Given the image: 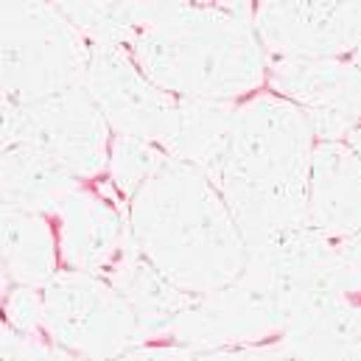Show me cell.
Wrapping results in <instances>:
<instances>
[{
	"instance_id": "cell-20",
	"label": "cell",
	"mask_w": 361,
	"mask_h": 361,
	"mask_svg": "<svg viewBox=\"0 0 361 361\" xmlns=\"http://www.w3.org/2000/svg\"><path fill=\"white\" fill-rule=\"evenodd\" d=\"M169 157L171 154L157 143L115 135L109 146V185L129 204L146 182L160 174Z\"/></svg>"
},
{
	"instance_id": "cell-11",
	"label": "cell",
	"mask_w": 361,
	"mask_h": 361,
	"mask_svg": "<svg viewBox=\"0 0 361 361\" xmlns=\"http://www.w3.org/2000/svg\"><path fill=\"white\" fill-rule=\"evenodd\" d=\"M250 261L267 274L288 319L319 297L350 294L339 241L325 238L308 224L250 247Z\"/></svg>"
},
{
	"instance_id": "cell-10",
	"label": "cell",
	"mask_w": 361,
	"mask_h": 361,
	"mask_svg": "<svg viewBox=\"0 0 361 361\" xmlns=\"http://www.w3.org/2000/svg\"><path fill=\"white\" fill-rule=\"evenodd\" d=\"M271 90L297 104L314 137L345 140L361 123V73L348 59H271Z\"/></svg>"
},
{
	"instance_id": "cell-23",
	"label": "cell",
	"mask_w": 361,
	"mask_h": 361,
	"mask_svg": "<svg viewBox=\"0 0 361 361\" xmlns=\"http://www.w3.org/2000/svg\"><path fill=\"white\" fill-rule=\"evenodd\" d=\"M56 350L39 336L20 334L11 325L3 328V361H56Z\"/></svg>"
},
{
	"instance_id": "cell-7",
	"label": "cell",
	"mask_w": 361,
	"mask_h": 361,
	"mask_svg": "<svg viewBox=\"0 0 361 361\" xmlns=\"http://www.w3.org/2000/svg\"><path fill=\"white\" fill-rule=\"evenodd\" d=\"M25 143L79 180H92L109 166V123L87 87H73L25 106H3V146Z\"/></svg>"
},
{
	"instance_id": "cell-3",
	"label": "cell",
	"mask_w": 361,
	"mask_h": 361,
	"mask_svg": "<svg viewBox=\"0 0 361 361\" xmlns=\"http://www.w3.org/2000/svg\"><path fill=\"white\" fill-rule=\"evenodd\" d=\"M140 252L188 294H207L241 277L250 247L216 190L196 166L169 157L157 177L129 202Z\"/></svg>"
},
{
	"instance_id": "cell-6",
	"label": "cell",
	"mask_w": 361,
	"mask_h": 361,
	"mask_svg": "<svg viewBox=\"0 0 361 361\" xmlns=\"http://www.w3.org/2000/svg\"><path fill=\"white\" fill-rule=\"evenodd\" d=\"M286 322V308L267 274L247 261V269L230 286L196 294L163 339L193 350L244 348L280 339Z\"/></svg>"
},
{
	"instance_id": "cell-24",
	"label": "cell",
	"mask_w": 361,
	"mask_h": 361,
	"mask_svg": "<svg viewBox=\"0 0 361 361\" xmlns=\"http://www.w3.org/2000/svg\"><path fill=\"white\" fill-rule=\"evenodd\" d=\"M339 252H342V264L348 271L350 294H361V233H356L353 238L339 241Z\"/></svg>"
},
{
	"instance_id": "cell-8",
	"label": "cell",
	"mask_w": 361,
	"mask_h": 361,
	"mask_svg": "<svg viewBox=\"0 0 361 361\" xmlns=\"http://www.w3.org/2000/svg\"><path fill=\"white\" fill-rule=\"evenodd\" d=\"M85 87L115 135L166 146L180 98L149 82L126 48L90 45Z\"/></svg>"
},
{
	"instance_id": "cell-5",
	"label": "cell",
	"mask_w": 361,
	"mask_h": 361,
	"mask_svg": "<svg viewBox=\"0 0 361 361\" xmlns=\"http://www.w3.org/2000/svg\"><path fill=\"white\" fill-rule=\"evenodd\" d=\"M45 334L56 348L85 361H112L152 345V331L135 308L101 277L56 271L42 288Z\"/></svg>"
},
{
	"instance_id": "cell-4",
	"label": "cell",
	"mask_w": 361,
	"mask_h": 361,
	"mask_svg": "<svg viewBox=\"0 0 361 361\" xmlns=\"http://www.w3.org/2000/svg\"><path fill=\"white\" fill-rule=\"evenodd\" d=\"M3 106H25L85 87L90 42L48 3H3Z\"/></svg>"
},
{
	"instance_id": "cell-19",
	"label": "cell",
	"mask_w": 361,
	"mask_h": 361,
	"mask_svg": "<svg viewBox=\"0 0 361 361\" xmlns=\"http://www.w3.org/2000/svg\"><path fill=\"white\" fill-rule=\"evenodd\" d=\"M90 45L126 48L149 23L154 3H56Z\"/></svg>"
},
{
	"instance_id": "cell-16",
	"label": "cell",
	"mask_w": 361,
	"mask_h": 361,
	"mask_svg": "<svg viewBox=\"0 0 361 361\" xmlns=\"http://www.w3.org/2000/svg\"><path fill=\"white\" fill-rule=\"evenodd\" d=\"M106 283L135 308L140 322L152 331V336L163 339L171 322L193 302L196 294H188L174 280H169L135 244L115 269L109 271Z\"/></svg>"
},
{
	"instance_id": "cell-22",
	"label": "cell",
	"mask_w": 361,
	"mask_h": 361,
	"mask_svg": "<svg viewBox=\"0 0 361 361\" xmlns=\"http://www.w3.org/2000/svg\"><path fill=\"white\" fill-rule=\"evenodd\" d=\"M185 361H300L280 339L264 345H244V348H219V350H193L188 348Z\"/></svg>"
},
{
	"instance_id": "cell-14",
	"label": "cell",
	"mask_w": 361,
	"mask_h": 361,
	"mask_svg": "<svg viewBox=\"0 0 361 361\" xmlns=\"http://www.w3.org/2000/svg\"><path fill=\"white\" fill-rule=\"evenodd\" d=\"M280 342L300 361H361V302L319 297L291 314Z\"/></svg>"
},
{
	"instance_id": "cell-17",
	"label": "cell",
	"mask_w": 361,
	"mask_h": 361,
	"mask_svg": "<svg viewBox=\"0 0 361 361\" xmlns=\"http://www.w3.org/2000/svg\"><path fill=\"white\" fill-rule=\"evenodd\" d=\"M3 274L8 286L45 288L56 274V241L45 216L3 207Z\"/></svg>"
},
{
	"instance_id": "cell-25",
	"label": "cell",
	"mask_w": 361,
	"mask_h": 361,
	"mask_svg": "<svg viewBox=\"0 0 361 361\" xmlns=\"http://www.w3.org/2000/svg\"><path fill=\"white\" fill-rule=\"evenodd\" d=\"M345 143H348V146H350V149L359 154V160H361V123L353 129V132H350V135H348V137H345Z\"/></svg>"
},
{
	"instance_id": "cell-1",
	"label": "cell",
	"mask_w": 361,
	"mask_h": 361,
	"mask_svg": "<svg viewBox=\"0 0 361 361\" xmlns=\"http://www.w3.org/2000/svg\"><path fill=\"white\" fill-rule=\"evenodd\" d=\"M314 146L305 112L277 92H258L233 109L224 152L207 180L227 202L247 247L308 224Z\"/></svg>"
},
{
	"instance_id": "cell-21",
	"label": "cell",
	"mask_w": 361,
	"mask_h": 361,
	"mask_svg": "<svg viewBox=\"0 0 361 361\" xmlns=\"http://www.w3.org/2000/svg\"><path fill=\"white\" fill-rule=\"evenodd\" d=\"M6 319L14 331L37 336L39 331H45V297L31 286H8Z\"/></svg>"
},
{
	"instance_id": "cell-13",
	"label": "cell",
	"mask_w": 361,
	"mask_h": 361,
	"mask_svg": "<svg viewBox=\"0 0 361 361\" xmlns=\"http://www.w3.org/2000/svg\"><path fill=\"white\" fill-rule=\"evenodd\" d=\"M308 227L331 241H345L361 233V160L345 140L314 146Z\"/></svg>"
},
{
	"instance_id": "cell-18",
	"label": "cell",
	"mask_w": 361,
	"mask_h": 361,
	"mask_svg": "<svg viewBox=\"0 0 361 361\" xmlns=\"http://www.w3.org/2000/svg\"><path fill=\"white\" fill-rule=\"evenodd\" d=\"M233 109H235V104H230V101L180 98L177 121H174L171 135L163 149L171 157L196 166L204 177H210L224 152Z\"/></svg>"
},
{
	"instance_id": "cell-2",
	"label": "cell",
	"mask_w": 361,
	"mask_h": 361,
	"mask_svg": "<svg viewBox=\"0 0 361 361\" xmlns=\"http://www.w3.org/2000/svg\"><path fill=\"white\" fill-rule=\"evenodd\" d=\"M129 54L160 90L199 101L233 104L269 71L255 8L244 3H154Z\"/></svg>"
},
{
	"instance_id": "cell-26",
	"label": "cell",
	"mask_w": 361,
	"mask_h": 361,
	"mask_svg": "<svg viewBox=\"0 0 361 361\" xmlns=\"http://www.w3.org/2000/svg\"><path fill=\"white\" fill-rule=\"evenodd\" d=\"M56 361H85V359H79V356H73V353H68V350H56Z\"/></svg>"
},
{
	"instance_id": "cell-12",
	"label": "cell",
	"mask_w": 361,
	"mask_h": 361,
	"mask_svg": "<svg viewBox=\"0 0 361 361\" xmlns=\"http://www.w3.org/2000/svg\"><path fill=\"white\" fill-rule=\"evenodd\" d=\"M56 216L59 252L73 271L106 280L121 258L137 244L129 224V207L90 188L73 193Z\"/></svg>"
},
{
	"instance_id": "cell-15",
	"label": "cell",
	"mask_w": 361,
	"mask_h": 361,
	"mask_svg": "<svg viewBox=\"0 0 361 361\" xmlns=\"http://www.w3.org/2000/svg\"><path fill=\"white\" fill-rule=\"evenodd\" d=\"M82 188L85 182L45 152L25 143L3 146V207L51 216Z\"/></svg>"
},
{
	"instance_id": "cell-9",
	"label": "cell",
	"mask_w": 361,
	"mask_h": 361,
	"mask_svg": "<svg viewBox=\"0 0 361 361\" xmlns=\"http://www.w3.org/2000/svg\"><path fill=\"white\" fill-rule=\"evenodd\" d=\"M255 31L274 59H348L361 51V3H261Z\"/></svg>"
}]
</instances>
